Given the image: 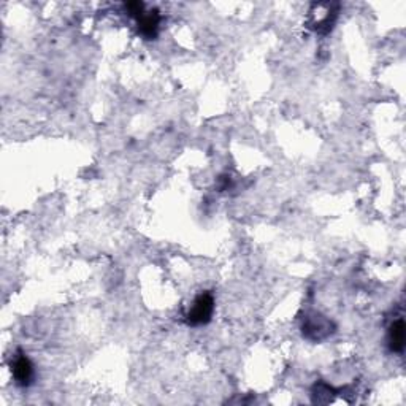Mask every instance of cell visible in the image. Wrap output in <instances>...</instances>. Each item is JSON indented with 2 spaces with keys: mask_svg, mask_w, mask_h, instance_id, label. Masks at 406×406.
Listing matches in <instances>:
<instances>
[{
  "mask_svg": "<svg viewBox=\"0 0 406 406\" xmlns=\"http://www.w3.org/2000/svg\"><path fill=\"white\" fill-rule=\"evenodd\" d=\"M214 311V298L210 292H202L194 300L192 307L189 308L186 314V322L192 327L205 325L211 321Z\"/></svg>",
  "mask_w": 406,
  "mask_h": 406,
  "instance_id": "1",
  "label": "cell"
},
{
  "mask_svg": "<svg viewBox=\"0 0 406 406\" xmlns=\"http://www.w3.org/2000/svg\"><path fill=\"white\" fill-rule=\"evenodd\" d=\"M302 330H303V335L307 337L308 340L321 341L329 335H332L333 324L329 319L324 318V316L314 313V314H308L307 318H305Z\"/></svg>",
  "mask_w": 406,
  "mask_h": 406,
  "instance_id": "2",
  "label": "cell"
},
{
  "mask_svg": "<svg viewBox=\"0 0 406 406\" xmlns=\"http://www.w3.org/2000/svg\"><path fill=\"white\" fill-rule=\"evenodd\" d=\"M11 375L15 378V382L21 387H27L33 380V365L29 357L24 353L18 351L15 359L11 360Z\"/></svg>",
  "mask_w": 406,
  "mask_h": 406,
  "instance_id": "3",
  "label": "cell"
},
{
  "mask_svg": "<svg viewBox=\"0 0 406 406\" xmlns=\"http://www.w3.org/2000/svg\"><path fill=\"white\" fill-rule=\"evenodd\" d=\"M159 22H160V16L158 11H143V13L138 16V29H140V33L148 38V40H153L158 35L159 31Z\"/></svg>",
  "mask_w": 406,
  "mask_h": 406,
  "instance_id": "4",
  "label": "cell"
},
{
  "mask_svg": "<svg viewBox=\"0 0 406 406\" xmlns=\"http://www.w3.org/2000/svg\"><path fill=\"white\" fill-rule=\"evenodd\" d=\"M389 348L392 353H402L405 349V321L397 319L389 329Z\"/></svg>",
  "mask_w": 406,
  "mask_h": 406,
  "instance_id": "5",
  "label": "cell"
}]
</instances>
